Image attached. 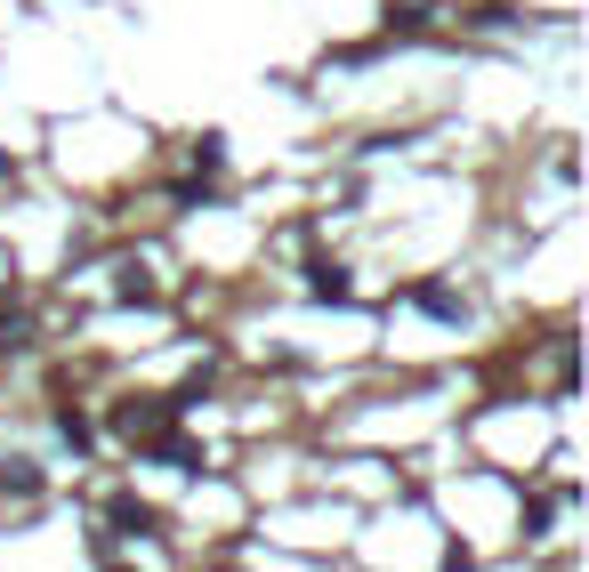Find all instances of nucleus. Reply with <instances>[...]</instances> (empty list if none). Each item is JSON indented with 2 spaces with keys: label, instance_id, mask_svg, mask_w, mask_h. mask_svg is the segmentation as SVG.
<instances>
[{
  "label": "nucleus",
  "instance_id": "1",
  "mask_svg": "<svg viewBox=\"0 0 589 572\" xmlns=\"http://www.w3.org/2000/svg\"><path fill=\"white\" fill-rule=\"evenodd\" d=\"M170 419H178V395H154V403H121V412H113V427L137 443V452H154V443L170 436Z\"/></svg>",
  "mask_w": 589,
  "mask_h": 572
},
{
  "label": "nucleus",
  "instance_id": "2",
  "mask_svg": "<svg viewBox=\"0 0 589 572\" xmlns=\"http://www.w3.org/2000/svg\"><path fill=\"white\" fill-rule=\"evenodd\" d=\"M308 291H315V299H348V267H332V258H315V267H308Z\"/></svg>",
  "mask_w": 589,
  "mask_h": 572
}]
</instances>
